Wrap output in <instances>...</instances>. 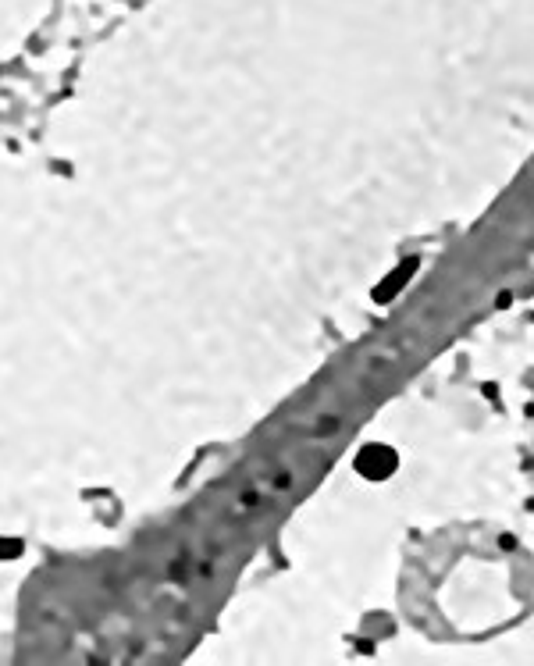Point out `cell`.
Returning <instances> with one entry per match:
<instances>
[{"label": "cell", "mask_w": 534, "mask_h": 666, "mask_svg": "<svg viewBox=\"0 0 534 666\" xmlns=\"http://www.w3.org/2000/svg\"><path fill=\"white\" fill-rule=\"evenodd\" d=\"M353 467H356V474H360V478H367V481H385V478H392V474H396L399 456H396V449H392V446L371 442V446H364L360 453H356Z\"/></svg>", "instance_id": "6da1fadb"}, {"label": "cell", "mask_w": 534, "mask_h": 666, "mask_svg": "<svg viewBox=\"0 0 534 666\" xmlns=\"http://www.w3.org/2000/svg\"><path fill=\"white\" fill-rule=\"evenodd\" d=\"M22 556V542L18 538H0V560H18Z\"/></svg>", "instance_id": "3957f363"}, {"label": "cell", "mask_w": 534, "mask_h": 666, "mask_svg": "<svg viewBox=\"0 0 534 666\" xmlns=\"http://www.w3.org/2000/svg\"><path fill=\"white\" fill-rule=\"evenodd\" d=\"M417 268H421V260H417V257L403 260V264H399L396 271H389V275L381 278V285H378V289H374V300H378V303L396 300V293H399V289H403L406 282H410L413 271H417Z\"/></svg>", "instance_id": "7a4b0ae2"}]
</instances>
